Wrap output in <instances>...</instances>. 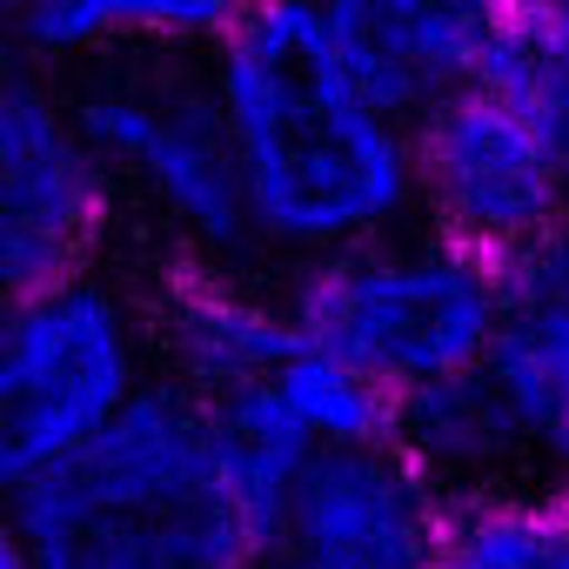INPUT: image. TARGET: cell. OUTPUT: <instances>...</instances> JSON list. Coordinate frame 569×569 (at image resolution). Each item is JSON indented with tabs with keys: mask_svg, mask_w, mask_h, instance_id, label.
<instances>
[{
	"mask_svg": "<svg viewBox=\"0 0 569 569\" xmlns=\"http://www.w3.org/2000/svg\"><path fill=\"white\" fill-rule=\"evenodd\" d=\"M449 489L396 442L316 449L281 502L268 569H436Z\"/></svg>",
	"mask_w": 569,
	"mask_h": 569,
	"instance_id": "8",
	"label": "cell"
},
{
	"mask_svg": "<svg viewBox=\"0 0 569 569\" xmlns=\"http://www.w3.org/2000/svg\"><path fill=\"white\" fill-rule=\"evenodd\" d=\"M522 8H562L569 14V0H522Z\"/></svg>",
	"mask_w": 569,
	"mask_h": 569,
	"instance_id": "17",
	"label": "cell"
},
{
	"mask_svg": "<svg viewBox=\"0 0 569 569\" xmlns=\"http://www.w3.org/2000/svg\"><path fill=\"white\" fill-rule=\"evenodd\" d=\"M74 108L114 181L141 194V208L188 248V261L214 268L261 261L248 174L208 68L141 54L134 68H108L101 81H88Z\"/></svg>",
	"mask_w": 569,
	"mask_h": 569,
	"instance_id": "5",
	"label": "cell"
},
{
	"mask_svg": "<svg viewBox=\"0 0 569 569\" xmlns=\"http://www.w3.org/2000/svg\"><path fill=\"white\" fill-rule=\"evenodd\" d=\"M201 68L248 174L261 261L309 268L422 221L416 114L342 54L309 0H261Z\"/></svg>",
	"mask_w": 569,
	"mask_h": 569,
	"instance_id": "1",
	"label": "cell"
},
{
	"mask_svg": "<svg viewBox=\"0 0 569 569\" xmlns=\"http://www.w3.org/2000/svg\"><path fill=\"white\" fill-rule=\"evenodd\" d=\"M14 569H268V529L221 476L214 416L154 382L68 462L8 482Z\"/></svg>",
	"mask_w": 569,
	"mask_h": 569,
	"instance_id": "2",
	"label": "cell"
},
{
	"mask_svg": "<svg viewBox=\"0 0 569 569\" xmlns=\"http://www.w3.org/2000/svg\"><path fill=\"white\" fill-rule=\"evenodd\" d=\"M114 168L81 108L21 68L0 94V274L8 296L88 274L114 221Z\"/></svg>",
	"mask_w": 569,
	"mask_h": 569,
	"instance_id": "7",
	"label": "cell"
},
{
	"mask_svg": "<svg viewBox=\"0 0 569 569\" xmlns=\"http://www.w3.org/2000/svg\"><path fill=\"white\" fill-rule=\"evenodd\" d=\"M416 188L422 228L496 268L569 234V154L482 88L416 114Z\"/></svg>",
	"mask_w": 569,
	"mask_h": 569,
	"instance_id": "6",
	"label": "cell"
},
{
	"mask_svg": "<svg viewBox=\"0 0 569 569\" xmlns=\"http://www.w3.org/2000/svg\"><path fill=\"white\" fill-rule=\"evenodd\" d=\"M436 569H569V482H489L449 496Z\"/></svg>",
	"mask_w": 569,
	"mask_h": 569,
	"instance_id": "13",
	"label": "cell"
},
{
	"mask_svg": "<svg viewBox=\"0 0 569 569\" xmlns=\"http://www.w3.org/2000/svg\"><path fill=\"white\" fill-rule=\"evenodd\" d=\"M261 0H114L121 54H161V61H208Z\"/></svg>",
	"mask_w": 569,
	"mask_h": 569,
	"instance_id": "16",
	"label": "cell"
},
{
	"mask_svg": "<svg viewBox=\"0 0 569 569\" xmlns=\"http://www.w3.org/2000/svg\"><path fill=\"white\" fill-rule=\"evenodd\" d=\"M489 382L522 436L529 469L569 482V234L502 268V329Z\"/></svg>",
	"mask_w": 569,
	"mask_h": 569,
	"instance_id": "11",
	"label": "cell"
},
{
	"mask_svg": "<svg viewBox=\"0 0 569 569\" xmlns=\"http://www.w3.org/2000/svg\"><path fill=\"white\" fill-rule=\"evenodd\" d=\"M154 382H161L154 316H141L94 268L8 296V322H0V476L21 482L68 462L108 422H121Z\"/></svg>",
	"mask_w": 569,
	"mask_h": 569,
	"instance_id": "4",
	"label": "cell"
},
{
	"mask_svg": "<svg viewBox=\"0 0 569 569\" xmlns=\"http://www.w3.org/2000/svg\"><path fill=\"white\" fill-rule=\"evenodd\" d=\"M268 389H274V402L296 416V429L316 449H356V442L396 436V409L402 402L376 376H362L356 362H342L336 349H322L309 336H302V349L289 362H281V376Z\"/></svg>",
	"mask_w": 569,
	"mask_h": 569,
	"instance_id": "15",
	"label": "cell"
},
{
	"mask_svg": "<svg viewBox=\"0 0 569 569\" xmlns=\"http://www.w3.org/2000/svg\"><path fill=\"white\" fill-rule=\"evenodd\" d=\"M154 356L161 382L188 389L201 409H221L234 396H254L281 376L302 349V322L289 309V289L268 296L248 268L181 261L154 289Z\"/></svg>",
	"mask_w": 569,
	"mask_h": 569,
	"instance_id": "9",
	"label": "cell"
},
{
	"mask_svg": "<svg viewBox=\"0 0 569 569\" xmlns=\"http://www.w3.org/2000/svg\"><path fill=\"white\" fill-rule=\"evenodd\" d=\"M342 54L409 114L476 88L502 0H309Z\"/></svg>",
	"mask_w": 569,
	"mask_h": 569,
	"instance_id": "10",
	"label": "cell"
},
{
	"mask_svg": "<svg viewBox=\"0 0 569 569\" xmlns=\"http://www.w3.org/2000/svg\"><path fill=\"white\" fill-rule=\"evenodd\" d=\"M396 442H402L449 496L489 489V482H509V476L529 469L522 436H516V422H509V409H502L489 369L409 396V402L396 409Z\"/></svg>",
	"mask_w": 569,
	"mask_h": 569,
	"instance_id": "12",
	"label": "cell"
},
{
	"mask_svg": "<svg viewBox=\"0 0 569 569\" xmlns=\"http://www.w3.org/2000/svg\"><path fill=\"white\" fill-rule=\"evenodd\" d=\"M476 88L496 94L502 108H516L536 134H549L569 154V14L502 0V21L489 34Z\"/></svg>",
	"mask_w": 569,
	"mask_h": 569,
	"instance_id": "14",
	"label": "cell"
},
{
	"mask_svg": "<svg viewBox=\"0 0 569 569\" xmlns=\"http://www.w3.org/2000/svg\"><path fill=\"white\" fill-rule=\"evenodd\" d=\"M309 342L376 376L396 402L489 369L502 329V268L436 228H402L289 274Z\"/></svg>",
	"mask_w": 569,
	"mask_h": 569,
	"instance_id": "3",
	"label": "cell"
}]
</instances>
